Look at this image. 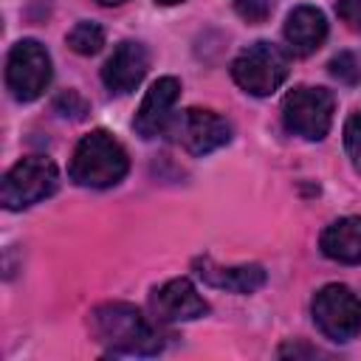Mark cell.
Returning <instances> with one entry per match:
<instances>
[{"label": "cell", "mask_w": 361, "mask_h": 361, "mask_svg": "<svg viewBox=\"0 0 361 361\" xmlns=\"http://www.w3.org/2000/svg\"><path fill=\"white\" fill-rule=\"evenodd\" d=\"M90 333L110 355H155L164 350V333L127 302H104L90 310Z\"/></svg>", "instance_id": "obj_1"}, {"label": "cell", "mask_w": 361, "mask_h": 361, "mask_svg": "<svg viewBox=\"0 0 361 361\" xmlns=\"http://www.w3.org/2000/svg\"><path fill=\"white\" fill-rule=\"evenodd\" d=\"M130 169V158L124 152V147L107 133V130H93L87 133L71 158V180L79 186H90V189H107L116 186Z\"/></svg>", "instance_id": "obj_2"}, {"label": "cell", "mask_w": 361, "mask_h": 361, "mask_svg": "<svg viewBox=\"0 0 361 361\" xmlns=\"http://www.w3.org/2000/svg\"><path fill=\"white\" fill-rule=\"evenodd\" d=\"M56 186H59L56 164L42 155H25L6 172L0 186V200L8 212H20L51 197Z\"/></svg>", "instance_id": "obj_3"}, {"label": "cell", "mask_w": 361, "mask_h": 361, "mask_svg": "<svg viewBox=\"0 0 361 361\" xmlns=\"http://www.w3.org/2000/svg\"><path fill=\"white\" fill-rule=\"evenodd\" d=\"M234 82L251 96H271L288 79V56L274 42H254L231 62Z\"/></svg>", "instance_id": "obj_4"}, {"label": "cell", "mask_w": 361, "mask_h": 361, "mask_svg": "<svg viewBox=\"0 0 361 361\" xmlns=\"http://www.w3.org/2000/svg\"><path fill=\"white\" fill-rule=\"evenodd\" d=\"M333 110H336V99L327 87L302 85V87H296L285 96L282 121H285L288 133L302 135L307 141H322L330 133Z\"/></svg>", "instance_id": "obj_5"}, {"label": "cell", "mask_w": 361, "mask_h": 361, "mask_svg": "<svg viewBox=\"0 0 361 361\" xmlns=\"http://www.w3.org/2000/svg\"><path fill=\"white\" fill-rule=\"evenodd\" d=\"M51 56L37 39H20L6 59V87L17 102H34L51 85Z\"/></svg>", "instance_id": "obj_6"}, {"label": "cell", "mask_w": 361, "mask_h": 361, "mask_svg": "<svg viewBox=\"0 0 361 361\" xmlns=\"http://www.w3.org/2000/svg\"><path fill=\"white\" fill-rule=\"evenodd\" d=\"M313 322L330 341H353L361 333V299L347 285H324L313 296Z\"/></svg>", "instance_id": "obj_7"}, {"label": "cell", "mask_w": 361, "mask_h": 361, "mask_svg": "<svg viewBox=\"0 0 361 361\" xmlns=\"http://www.w3.org/2000/svg\"><path fill=\"white\" fill-rule=\"evenodd\" d=\"M169 133L192 155L214 152L231 141V124L214 110H200V107H186L180 116H175L169 121Z\"/></svg>", "instance_id": "obj_8"}, {"label": "cell", "mask_w": 361, "mask_h": 361, "mask_svg": "<svg viewBox=\"0 0 361 361\" xmlns=\"http://www.w3.org/2000/svg\"><path fill=\"white\" fill-rule=\"evenodd\" d=\"M149 305L158 322H192L209 313L206 299L195 290V285L186 276L169 279L161 288H155Z\"/></svg>", "instance_id": "obj_9"}, {"label": "cell", "mask_w": 361, "mask_h": 361, "mask_svg": "<svg viewBox=\"0 0 361 361\" xmlns=\"http://www.w3.org/2000/svg\"><path fill=\"white\" fill-rule=\"evenodd\" d=\"M149 71V54L141 42L124 39L113 48L102 68V82L110 93H130L141 85V79Z\"/></svg>", "instance_id": "obj_10"}, {"label": "cell", "mask_w": 361, "mask_h": 361, "mask_svg": "<svg viewBox=\"0 0 361 361\" xmlns=\"http://www.w3.org/2000/svg\"><path fill=\"white\" fill-rule=\"evenodd\" d=\"M180 96V82L175 76H161L149 85L135 118H133V127L141 138H155L161 135L169 121H172V104L178 102Z\"/></svg>", "instance_id": "obj_11"}, {"label": "cell", "mask_w": 361, "mask_h": 361, "mask_svg": "<svg viewBox=\"0 0 361 361\" xmlns=\"http://www.w3.org/2000/svg\"><path fill=\"white\" fill-rule=\"evenodd\" d=\"M282 34L296 56H307L327 39V20L316 6H296L285 20Z\"/></svg>", "instance_id": "obj_12"}, {"label": "cell", "mask_w": 361, "mask_h": 361, "mask_svg": "<svg viewBox=\"0 0 361 361\" xmlns=\"http://www.w3.org/2000/svg\"><path fill=\"white\" fill-rule=\"evenodd\" d=\"M197 276L220 290H231V293H254L265 285V268L262 265H214L212 259H197Z\"/></svg>", "instance_id": "obj_13"}, {"label": "cell", "mask_w": 361, "mask_h": 361, "mask_svg": "<svg viewBox=\"0 0 361 361\" xmlns=\"http://www.w3.org/2000/svg\"><path fill=\"white\" fill-rule=\"evenodd\" d=\"M322 254L344 262V265H361V217H341L333 220L322 231Z\"/></svg>", "instance_id": "obj_14"}, {"label": "cell", "mask_w": 361, "mask_h": 361, "mask_svg": "<svg viewBox=\"0 0 361 361\" xmlns=\"http://www.w3.org/2000/svg\"><path fill=\"white\" fill-rule=\"evenodd\" d=\"M68 45H71V51H76V54H82V56L99 54L102 45H104V28H102L99 23L82 20V23H76V25L68 31Z\"/></svg>", "instance_id": "obj_15"}, {"label": "cell", "mask_w": 361, "mask_h": 361, "mask_svg": "<svg viewBox=\"0 0 361 361\" xmlns=\"http://www.w3.org/2000/svg\"><path fill=\"white\" fill-rule=\"evenodd\" d=\"M344 147H347V155L355 166V172L361 175V113H353L344 124Z\"/></svg>", "instance_id": "obj_16"}, {"label": "cell", "mask_w": 361, "mask_h": 361, "mask_svg": "<svg viewBox=\"0 0 361 361\" xmlns=\"http://www.w3.org/2000/svg\"><path fill=\"white\" fill-rule=\"evenodd\" d=\"M234 11L248 23H265L274 11V0H234Z\"/></svg>", "instance_id": "obj_17"}, {"label": "cell", "mask_w": 361, "mask_h": 361, "mask_svg": "<svg viewBox=\"0 0 361 361\" xmlns=\"http://www.w3.org/2000/svg\"><path fill=\"white\" fill-rule=\"evenodd\" d=\"M330 73L336 79H341V82H358L361 79V65H358V59L353 54L344 51V54L330 59Z\"/></svg>", "instance_id": "obj_18"}, {"label": "cell", "mask_w": 361, "mask_h": 361, "mask_svg": "<svg viewBox=\"0 0 361 361\" xmlns=\"http://www.w3.org/2000/svg\"><path fill=\"white\" fill-rule=\"evenodd\" d=\"M54 110L59 113V116H71V118H82L85 113H87V104L82 102V96L79 93H73V90H68V93H62L56 102H54Z\"/></svg>", "instance_id": "obj_19"}, {"label": "cell", "mask_w": 361, "mask_h": 361, "mask_svg": "<svg viewBox=\"0 0 361 361\" xmlns=\"http://www.w3.org/2000/svg\"><path fill=\"white\" fill-rule=\"evenodd\" d=\"M336 14L350 28H361V0H338L336 3Z\"/></svg>", "instance_id": "obj_20"}, {"label": "cell", "mask_w": 361, "mask_h": 361, "mask_svg": "<svg viewBox=\"0 0 361 361\" xmlns=\"http://www.w3.org/2000/svg\"><path fill=\"white\" fill-rule=\"evenodd\" d=\"M279 355H322V350L305 347V344H285V347H279Z\"/></svg>", "instance_id": "obj_21"}, {"label": "cell", "mask_w": 361, "mask_h": 361, "mask_svg": "<svg viewBox=\"0 0 361 361\" xmlns=\"http://www.w3.org/2000/svg\"><path fill=\"white\" fill-rule=\"evenodd\" d=\"M102 6H118V3H127V0H99Z\"/></svg>", "instance_id": "obj_22"}, {"label": "cell", "mask_w": 361, "mask_h": 361, "mask_svg": "<svg viewBox=\"0 0 361 361\" xmlns=\"http://www.w3.org/2000/svg\"><path fill=\"white\" fill-rule=\"evenodd\" d=\"M155 3H161V6H175V3H180V0H155Z\"/></svg>", "instance_id": "obj_23"}]
</instances>
